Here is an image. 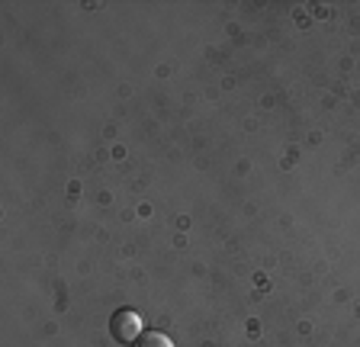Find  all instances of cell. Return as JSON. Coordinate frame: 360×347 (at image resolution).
<instances>
[{
  "mask_svg": "<svg viewBox=\"0 0 360 347\" xmlns=\"http://www.w3.org/2000/svg\"><path fill=\"white\" fill-rule=\"evenodd\" d=\"M110 334L116 344L122 347H135V341L145 334V325H142V315L135 309H116L110 318Z\"/></svg>",
  "mask_w": 360,
  "mask_h": 347,
  "instance_id": "1",
  "label": "cell"
},
{
  "mask_svg": "<svg viewBox=\"0 0 360 347\" xmlns=\"http://www.w3.org/2000/svg\"><path fill=\"white\" fill-rule=\"evenodd\" d=\"M135 347H174V341L165 332H145L142 338L135 341Z\"/></svg>",
  "mask_w": 360,
  "mask_h": 347,
  "instance_id": "2",
  "label": "cell"
}]
</instances>
